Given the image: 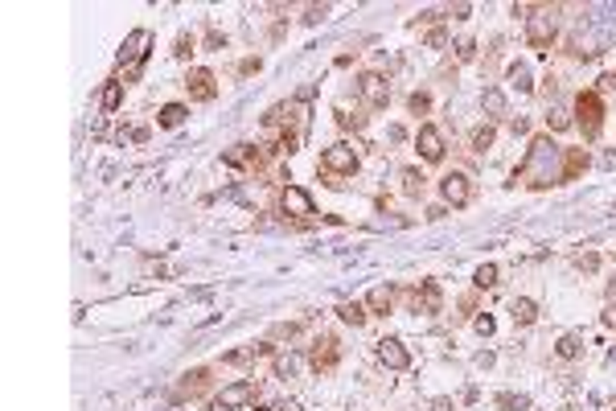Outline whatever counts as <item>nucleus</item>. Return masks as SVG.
<instances>
[{
    "label": "nucleus",
    "instance_id": "obj_43",
    "mask_svg": "<svg viewBox=\"0 0 616 411\" xmlns=\"http://www.w3.org/2000/svg\"><path fill=\"white\" fill-rule=\"evenodd\" d=\"M432 411H456V408H452V399H436V403H432Z\"/></svg>",
    "mask_w": 616,
    "mask_h": 411
},
{
    "label": "nucleus",
    "instance_id": "obj_36",
    "mask_svg": "<svg viewBox=\"0 0 616 411\" xmlns=\"http://www.w3.org/2000/svg\"><path fill=\"white\" fill-rule=\"evenodd\" d=\"M193 54V38H177V58H189Z\"/></svg>",
    "mask_w": 616,
    "mask_h": 411
},
{
    "label": "nucleus",
    "instance_id": "obj_42",
    "mask_svg": "<svg viewBox=\"0 0 616 411\" xmlns=\"http://www.w3.org/2000/svg\"><path fill=\"white\" fill-rule=\"evenodd\" d=\"M275 411H305V408H300L296 399H284V403H279V408H275Z\"/></svg>",
    "mask_w": 616,
    "mask_h": 411
},
{
    "label": "nucleus",
    "instance_id": "obj_8",
    "mask_svg": "<svg viewBox=\"0 0 616 411\" xmlns=\"http://www.w3.org/2000/svg\"><path fill=\"white\" fill-rule=\"evenodd\" d=\"M415 148H419V156H423L428 165H440L444 161V132L436 124H423L419 136H415Z\"/></svg>",
    "mask_w": 616,
    "mask_h": 411
},
{
    "label": "nucleus",
    "instance_id": "obj_1",
    "mask_svg": "<svg viewBox=\"0 0 616 411\" xmlns=\"http://www.w3.org/2000/svg\"><path fill=\"white\" fill-rule=\"evenodd\" d=\"M530 185V189H551V185H563L567 182V148L559 144V140L551 136H534L526 148V161L514 169V182Z\"/></svg>",
    "mask_w": 616,
    "mask_h": 411
},
{
    "label": "nucleus",
    "instance_id": "obj_14",
    "mask_svg": "<svg viewBox=\"0 0 616 411\" xmlns=\"http://www.w3.org/2000/svg\"><path fill=\"white\" fill-rule=\"evenodd\" d=\"M411 309H415V313H440V288H436L432 280H423V288L411 296Z\"/></svg>",
    "mask_w": 616,
    "mask_h": 411
},
{
    "label": "nucleus",
    "instance_id": "obj_19",
    "mask_svg": "<svg viewBox=\"0 0 616 411\" xmlns=\"http://www.w3.org/2000/svg\"><path fill=\"white\" fill-rule=\"evenodd\" d=\"M481 107H485V115L501 120V115H505V95L497 91V87H485L481 91Z\"/></svg>",
    "mask_w": 616,
    "mask_h": 411
},
{
    "label": "nucleus",
    "instance_id": "obj_32",
    "mask_svg": "<svg viewBox=\"0 0 616 411\" xmlns=\"http://www.w3.org/2000/svg\"><path fill=\"white\" fill-rule=\"evenodd\" d=\"M583 169H587V152H572L567 156V182H572L575 173H583Z\"/></svg>",
    "mask_w": 616,
    "mask_h": 411
},
{
    "label": "nucleus",
    "instance_id": "obj_3",
    "mask_svg": "<svg viewBox=\"0 0 616 411\" xmlns=\"http://www.w3.org/2000/svg\"><path fill=\"white\" fill-rule=\"evenodd\" d=\"M357 165H362V156H357V148H353L350 140H337V144H329V148L321 152V169H325V173L353 177V173H357Z\"/></svg>",
    "mask_w": 616,
    "mask_h": 411
},
{
    "label": "nucleus",
    "instance_id": "obj_29",
    "mask_svg": "<svg viewBox=\"0 0 616 411\" xmlns=\"http://www.w3.org/2000/svg\"><path fill=\"white\" fill-rule=\"evenodd\" d=\"M473 284H477V288L497 284V268H493V264H481V268H477V275H473Z\"/></svg>",
    "mask_w": 616,
    "mask_h": 411
},
{
    "label": "nucleus",
    "instance_id": "obj_4",
    "mask_svg": "<svg viewBox=\"0 0 616 411\" xmlns=\"http://www.w3.org/2000/svg\"><path fill=\"white\" fill-rule=\"evenodd\" d=\"M575 124H579V132L587 140L600 136V128H604V103H600L596 91H583L575 99Z\"/></svg>",
    "mask_w": 616,
    "mask_h": 411
},
{
    "label": "nucleus",
    "instance_id": "obj_15",
    "mask_svg": "<svg viewBox=\"0 0 616 411\" xmlns=\"http://www.w3.org/2000/svg\"><path fill=\"white\" fill-rule=\"evenodd\" d=\"M333 362H337V341H333V337H321V341L312 346V366H316V370H329Z\"/></svg>",
    "mask_w": 616,
    "mask_h": 411
},
{
    "label": "nucleus",
    "instance_id": "obj_31",
    "mask_svg": "<svg viewBox=\"0 0 616 411\" xmlns=\"http://www.w3.org/2000/svg\"><path fill=\"white\" fill-rule=\"evenodd\" d=\"M456 58H460V62H473V58H477V42H473V38H460V42H456Z\"/></svg>",
    "mask_w": 616,
    "mask_h": 411
},
{
    "label": "nucleus",
    "instance_id": "obj_38",
    "mask_svg": "<svg viewBox=\"0 0 616 411\" xmlns=\"http://www.w3.org/2000/svg\"><path fill=\"white\" fill-rule=\"evenodd\" d=\"M444 42H448V38H444V29H432V33H428V46H432V49H440Z\"/></svg>",
    "mask_w": 616,
    "mask_h": 411
},
{
    "label": "nucleus",
    "instance_id": "obj_39",
    "mask_svg": "<svg viewBox=\"0 0 616 411\" xmlns=\"http://www.w3.org/2000/svg\"><path fill=\"white\" fill-rule=\"evenodd\" d=\"M469 13H473L469 4H452V17H456V21H469Z\"/></svg>",
    "mask_w": 616,
    "mask_h": 411
},
{
    "label": "nucleus",
    "instance_id": "obj_20",
    "mask_svg": "<svg viewBox=\"0 0 616 411\" xmlns=\"http://www.w3.org/2000/svg\"><path fill=\"white\" fill-rule=\"evenodd\" d=\"M99 103H103V111H107V115H111V111H120V103H124V83H115V79H111V83L103 87V99H99Z\"/></svg>",
    "mask_w": 616,
    "mask_h": 411
},
{
    "label": "nucleus",
    "instance_id": "obj_30",
    "mask_svg": "<svg viewBox=\"0 0 616 411\" xmlns=\"http://www.w3.org/2000/svg\"><path fill=\"white\" fill-rule=\"evenodd\" d=\"M497 403H501L505 411H530V399H526V395H501Z\"/></svg>",
    "mask_w": 616,
    "mask_h": 411
},
{
    "label": "nucleus",
    "instance_id": "obj_22",
    "mask_svg": "<svg viewBox=\"0 0 616 411\" xmlns=\"http://www.w3.org/2000/svg\"><path fill=\"white\" fill-rule=\"evenodd\" d=\"M555 354H559V358H579V354H583V341H579L575 333H563V337L555 341Z\"/></svg>",
    "mask_w": 616,
    "mask_h": 411
},
{
    "label": "nucleus",
    "instance_id": "obj_5",
    "mask_svg": "<svg viewBox=\"0 0 616 411\" xmlns=\"http://www.w3.org/2000/svg\"><path fill=\"white\" fill-rule=\"evenodd\" d=\"M559 38V17L555 8H534V17H526V42L534 49H546Z\"/></svg>",
    "mask_w": 616,
    "mask_h": 411
},
{
    "label": "nucleus",
    "instance_id": "obj_18",
    "mask_svg": "<svg viewBox=\"0 0 616 411\" xmlns=\"http://www.w3.org/2000/svg\"><path fill=\"white\" fill-rule=\"evenodd\" d=\"M185 115H189V111H185V103H165V107L156 111V124H161V128H181V124H185Z\"/></svg>",
    "mask_w": 616,
    "mask_h": 411
},
{
    "label": "nucleus",
    "instance_id": "obj_6",
    "mask_svg": "<svg viewBox=\"0 0 616 411\" xmlns=\"http://www.w3.org/2000/svg\"><path fill=\"white\" fill-rule=\"evenodd\" d=\"M255 395H259L255 378H238V382H226L218 395H214V411H238V408H247V403H255Z\"/></svg>",
    "mask_w": 616,
    "mask_h": 411
},
{
    "label": "nucleus",
    "instance_id": "obj_9",
    "mask_svg": "<svg viewBox=\"0 0 616 411\" xmlns=\"http://www.w3.org/2000/svg\"><path fill=\"white\" fill-rule=\"evenodd\" d=\"M357 91L366 103H374V107H387V99H391V83L378 74V70H366L362 79H357Z\"/></svg>",
    "mask_w": 616,
    "mask_h": 411
},
{
    "label": "nucleus",
    "instance_id": "obj_27",
    "mask_svg": "<svg viewBox=\"0 0 616 411\" xmlns=\"http://www.w3.org/2000/svg\"><path fill=\"white\" fill-rule=\"evenodd\" d=\"M300 370V354H279L275 358V378H292Z\"/></svg>",
    "mask_w": 616,
    "mask_h": 411
},
{
    "label": "nucleus",
    "instance_id": "obj_24",
    "mask_svg": "<svg viewBox=\"0 0 616 411\" xmlns=\"http://www.w3.org/2000/svg\"><path fill=\"white\" fill-rule=\"evenodd\" d=\"M546 124H551V132H563V128H572V115H567V107L551 103V107H546Z\"/></svg>",
    "mask_w": 616,
    "mask_h": 411
},
{
    "label": "nucleus",
    "instance_id": "obj_21",
    "mask_svg": "<svg viewBox=\"0 0 616 411\" xmlns=\"http://www.w3.org/2000/svg\"><path fill=\"white\" fill-rule=\"evenodd\" d=\"M337 317L357 329V325H366V305H362V300H346V305L337 309Z\"/></svg>",
    "mask_w": 616,
    "mask_h": 411
},
{
    "label": "nucleus",
    "instance_id": "obj_34",
    "mask_svg": "<svg viewBox=\"0 0 616 411\" xmlns=\"http://www.w3.org/2000/svg\"><path fill=\"white\" fill-rule=\"evenodd\" d=\"M428 107H432V99H428L423 91H415V95H411V111H415V115H423Z\"/></svg>",
    "mask_w": 616,
    "mask_h": 411
},
{
    "label": "nucleus",
    "instance_id": "obj_41",
    "mask_svg": "<svg viewBox=\"0 0 616 411\" xmlns=\"http://www.w3.org/2000/svg\"><path fill=\"white\" fill-rule=\"evenodd\" d=\"M600 91H616V74H600Z\"/></svg>",
    "mask_w": 616,
    "mask_h": 411
},
{
    "label": "nucleus",
    "instance_id": "obj_40",
    "mask_svg": "<svg viewBox=\"0 0 616 411\" xmlns=\"http://www.w3.org/2000/svg\"><path fill=\"white\" fill-rule=\"evenodd\" d=\"M407 136V132H403V128H398V124H391V128H387V140H391V144H398V140Z\"/></svg>",
    "mask_w": 616,
    "mask_h": 411
},
{
    "label": "nucleus",
    "instance_id": "obj_35",
    "mask_svg": "<svg viewBox=\"0 0 616 411\" xmlns=\"http://www.w3.org/2000/svg\"><path fill=\"white\" fill-rule=\"evenodd\" d=\"M325 17H329V8H325V4H321V8L312 4V8L305 13V21H308V25H316V21H325Z\"/></svg>",
    "mask_w": 616,
    "mask_h": 411
},
{
    "label": "nucleus",
    "instance_id": "obj_2",
    "mask_svg": "<svg viewBox=\"0 0 616 411\" xmlns=\"http://www.w3.org/2000/svg\"><path fill=\"white\" fill-rule=\"evenodd\" d=\"M604 49H616V4H587L583 17L575 21L572 54L575 58H596Z\"/></svg>",
    "mask_w": 616,
    "mask_h": 411
},
{
    "label": "nucleus",
    "instance_id": "obj_28",
    "mask_svg": "<svg viewBox=\"0 0 616 411\" xmlns=\"http://www.w3.org/2000/svg\"><path fill=\"white\" fill-rule=\"evenodd\" d=\"M493 136H497V132H493V124L477 128V132H473V152H485V148H493Z\"/></svg>",
    "mask_w": 616,
    "mask_h": 411
},
{
    "label": "nucleus",
    "instance_id": "obj_26",
    "mask_svg": "<svg viewBox=\"0 0 616 411\" xmlns=\"http://www.w3.org/2000/svg\"><path fill=\"white\" fill-rule=\"evenodd\" d=\"M206 378H210V370H189L185 382H181V395H197V391L206 387Z\"/></svg>",
    "mask_w": 616,
    "mask_h": 411
},
{
    "label": "nucleus",
    "instance_id": "obj_7",
    "mask_svg": "<svg viewBox=\"0 0 616 411\" xmlns=\"http://www.w3.org/2000/svg\"><path fill=\"white\" fill-rule=\"evenodd\" d=\"M440 198H444V206H469L473 202V182H469V173H444V182H440Z\"/></svg>",
    "mask_w": 616,
    "mask_h": 411
},
{
    "label": "nucleus",
    "instance_id": "obj_16",
    "mask_svg": "<svg viewBox=\"0 0 616 411\" xmlns=\"http://www.w3.org/2000/svg\"><path fill=\"white\" fill-rule=\"evenodd\" d=\"M391 305H395V288H387V284L370 288V296H366V309H374V313H391Z\"/></svg>",
    "mask_w": 616,
    "mask_h": 411
},
{
    "label": "nucleus",
    "instance_id": "obj_11",
    "mask_svg": "<svg viewBox=\"0 0 616 411\" xmlns=\"http://www.w3.org/2000/svg\"><path fill=\"white\" fill-rule=\"evenodd\" d=\"M148 46H152V33L148 29H132L128 38H124V46H120V62H144L148 58Z\"/></svg>",
    "mask_w": 616,
    "mask_h": 411
},
{
    "label": "nucleus",
    "instance_id": "obj_33",
    "mask_svg": "<svg viewBox=\"0 0 616 411\" xmlns=\"http://www.w3.org/2000/svg\"><path fill=\"white\" fill-rule=\"evenodd\" d=\"M473 329H477V333H481V337H489V333H493V329H497V321L489 317V313H481V317L473 321Z\"/></svg>",
    "mask_w": 616,
    "mask_h": 411
},
{
    "label": "nucleus",
    "instance_id": "obj_12",
    "mask_svg": "<svg viewBox=\"0 0 616 411\" xmlns=\"http://www.w3.org/2000/svg\"><path fill=\"white\" fill-rule=\"evenodd\" d=\"M378 362L387 366V370H407V366H411V354H407V346H403L398 337H382V341H378Z\"/></svg>",
    "mask_w": 616,
    "mask_h": 411
},
{
    "label": "nucleus",
    "instance_id": "obj_23",
    "mask_svg": "<svg viewBox=\"0 0 616 411\" xmlns=\"http://www.w3.org/2000/svg\"><path fill=\"white\" fill-rule=\"evenodd\" d=\"M510 83H514V87H518L522 95L534 91V83H530V66H526V62H514V66H510Z\"/></svg>",
    "mask_w": 616,
    "mask_h": 411
},
{
    "label": "nucleus",
    "instance_id": "obj_17",
    "mask_svg": "<svg viewBox=\"0 0 616 411\" xmlns=\"http://www.w3.org/2000/svg\"><path fill=\"white\" fill-rule=\"evenodd\" d=\"M510 317H514V325H534V321H538V305H534L530 296H518V300L510 305Z\"/></svg>",
    "mask_w": 616,
    "mask_h": 411
},
{
    "label": "nucleus",
    "instance_id": "obj_13",
    "mask_svg": "<svg viewBox=\"0 0 616 411\" xmlns=\"http://www.w3.org/2000/svg\"><path fill=\"white\" fill-rule=\"evenodd\" d=\"M185 87H189V99H197V103H210V99L218 95V79H214L210 70H189Z\"/></svg>",
    "mask_w": 616,
    "mask_h": 411
},
{
    "label": "nucleus",
    "instance_id": "obj_10",
    "mask_svg": "<svg viewBox=\"0 0 616 411\" xmlns=\"http://www.w3.org/2000/svg\"><path fill=\"white\" fill-rule=\"evenodd\" d=\"M279 210H284V214H292V218H308V214H316V210H312L308 189H300V185H284V193H279Z\"/></svg>",
    "mask_w": 616,
    "mask_h": 411
},
{
    "label": "nucleus",
    "instance_id": "obj_37",
    "mask_svg": "<svg viewBox=\"0 0 616 411\" xmlns=\"http://www.w3.org/2000/svg\"><path fill=\"white\" fill-rule=\"evenodd\" d=\"M255 350H259V346H255ZM255 350H234V354H226V362H247Z\"/></svg>",
    "mask_w": 616,
    "mask_h": 411
},
{
    "label": "nucleus",
    "instance_id": "obj_25",
    "mask_svg": "<svg viewBox=\"0 0 616 411\" xmlns=\"http://www.w3.org/2000/svg\"><path fill=\"white\" fill-rule=\"evenodd\" d=\"M423 185H428V177H423L419 169H407V173H403V193H407V198H419Z\"/></svg>",
    "mask_w": 616,
    "mask_h": 411
}]
</instances>
